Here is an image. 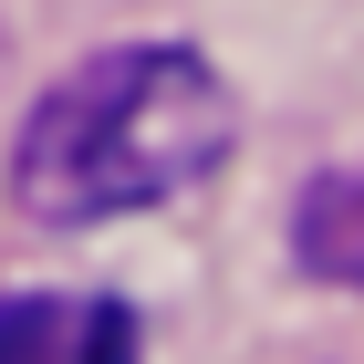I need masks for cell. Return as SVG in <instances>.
Returning <instances> with one entry per match:
<instances>
[{
	"label": "cell",
	"mask_w": 364,
	"mask_h": 364,
	"mask_svg": "<svg viewBox=\"0 0 364 364\" xmlns=\"http://www.w3.org/2000/svg\"><path fill=\"white\" fill-rule=\"evenodd\" d=\"M291 260H302L312 281L364 291V167L312 177V188H302V208H291Z\"/></svg>",
	"instance_id": "3957f363"
},
{
	"label": "cell",
	"mask_w": 364,
	"mask_h": 364,
	"mask_svg": "<svg viewBox=\"0 0 364 364\" xmlns=\"http://www.w3.org/2000/svg\"><path fill=\"white\" fill-rule=\"evenodd\" d=\"M229 146H240V105L219 73L188 42H125V53L73 63L31 105L11 146V198L53 229H94L198 188Z\"/></svg>",
	"instance_id": "6da1fadb"
},
{
	"label": "cell",
	"mask_w": 364,
	"mask_h": 364,
	"mask_svg": "<svg viewBox=\"0 0 364 364\" xmlns=\"http://www.w3.org/2000/svg\"><path fill=\"white\" fill-rule=\"evenodd\" d=\"M0 364H136V312L125 302H63V291H11L0 302Z\"/></svg>",
	"instance_id": "7a4b0ae2"
}]
</instances>
